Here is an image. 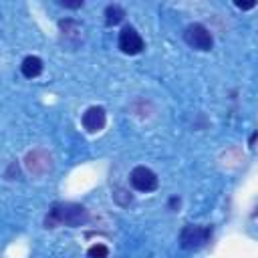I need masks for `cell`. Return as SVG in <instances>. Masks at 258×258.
Returning a JSON list of instances; mask_svg holds the SVG:
<instances>
[{"label": "cell", "instance_id": "6da1fadb", "mask_svg": "<svg viewBox=\"0 0 258 258\" xmlns=\"http://www.w3.org/2000/svg\"><path fill=\"white\" fill-rule=\"evenodd\" d=\"M87 220H89V214L81 204H52L44 220V226L54 228L64 224L69 228H77V226H83Z\"/></svg>", "mask_w": 258, "mask_h": 258}, {"label": "cell", "instance_id": "7a4b0ae2", "mask_svg": "<svg viewBox=\"0 0 258 258\" xmlns=\"http://www.w3.org/2000/svg\"><path fill=\"white\" fill-rule=\"evenodd\" d=\"M212 236V228L210 226H196L189 224L179 232V244L185 250H198L202 246H206V242Z\"/></svg>", "mask_w": 258, "mask_h": 258}, {"label": "cell", "instance_id": "3957f363", "mask_svg": "<svg viewBox=\"0 0 258 258\" xmlns=\"http://www.w3.org/2000/svg\"><path fill=\"white\" fill-rule=\"evenodd\" d=\"M183 40H185L191 48H196V50H210L212 44H214L212 32H210L204 24H200V22H194V24H189V26L183 30Z\"/></svg>", "mask_w": 258, "mask_h": 258}, {"label": "cell", "instance_id": "277c9868", "mask_svg": "<svg viewBox=\"0 0 258 258\" xmlns=\"http://www.w3.org/2000/svg\"><path fill=\"white\" fill-rule=\"evenodd\" d=\"M129 181H131V185L137 189V191H153L155 187H157V183H159V179H157V175L149 169V167H145V165H137L133 171H131V175H129Z\"/></svg>", "mask_w": 258, "mask_h": 258}, {"label": "cell", "instance_id": "5b68a950", "mask_svg": "<svg viewBox=\"0 0 258 258\" xmlns=\"http://www.w3.org/2000/svg\"><path fill=\"white\" fill-rule=\"evenodd\" d=\"M143 46H145V42H143L141 34L133 26H125L119 32V48H121V52H125V54H139L143 50Z\"/></svg>", "mask_w": 258, "mask_h": 258}, {"label": "cell", "instance_id": "8992f818", "mask_svg": "<svg viewBox=\"0 0 258 258\" xmlns=\"http://www.w3.org/2000/svg\"><path fill=\"white\" fill-rule=\"evenodd\" d=\"M105 123H107V113H105V109L99 107V105H93V107H89V109L83 113V127H85L89 133L101 131V129L105 127Z\"/></svg>", "mask_w": 258, "mask_h": 258}, {"label": "cell", "instance_id": "52a82bcc", "mask_svg": "<svg viewBox=\"0 0 258 258\" xmlns=\"http://www.w3.org/2000/svg\"><path fill=\"white\" fill-rule=\"evenodd\" d=\"M24 163H26V167H28V171L32 175H42L50 167V155H46L40 149H34V151H30L26 155V161Z\"/></svg>", "mask_w": 258, "mask_h": 258}, {"label": "cell", "instance_id": "ba28073f", "mask_svg": "<svg viewBox=\"0 0 258 258\" xmlns=\"http://www.w3.org/2000/svg\"><path fill=\"white\" fill-rule=\"evenodd\" d=\"M20 73H22L26 79L38 77V75L42 73V60H40L38 56H34V54L26 56V58L22 60V64H20Z\"/></svg>", "mask_w": 258, "mask_h": 258}, {"label": "cell", "instance_id": "9c48e42d", "mask_svg": "<svg viewBox=\"0 0 258 258\" xmlns=\"http://www.w3.org/2000/svg\"><path fill=\"white\" fill-rule=\"evenodd\" d=\"M123 16H125V10H123L119 4H109V6L105 8V24H107V26L119 24V22L123 20Z\"/></svg>", "mask_w": 258, "mask_h": 258}, {"label": "cell", "instance_id": "30bf717a", "mask_svg": "<svg viewBox=\"0 0 258 258\" xmlns=\"http://www.w3.org/2000/svg\"><path fill=\"white\" fill-rule=\"evenodd\" d=\"M87 256L89 258H107L109 256V248L105 244H93L89 250H87Z\"/></svg>", "mask_w": 258, "mask_h": 258}, {"label": "cell", "instance_id": "8fae6325", "mask_svg": "<svg viewBox=\"0 0 258 258\" xmlns=\"http://www.w3.org/2000/svg\"><path fill=\"white\" fill-rule=\"evenodd\" d=\"M58 4H60V6H64V8H81V6H83V0H75V2L58 0Z\"/></svg>", "mask_w": 258, "mask_h": 258}, {"label": "cell", "instance_id": "7c38bea8", "mask_svg": "<svg viewBox=\"0 0 258 258\" xmlns=\"http://www.w3.org/2000/svg\"><path fill=\"white\" fill-rule=\"evenodd\" d=\"M234 4H236L238 8H242V10H250V8H254L256 2H240V0H236Z\"/></svg>", "mask_w": 258, "mask_h": 258}]
</instances>
